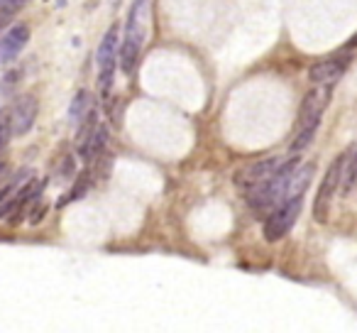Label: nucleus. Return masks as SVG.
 I'll list each match as a JSON object with an SVG mask.
<instances>
[{
    "label": "nucleus",
    "instance_id": "dca6fc26",
    "mask_svg": "<svg viewBox=\"0 0 357 333\" xmlns=\"http://www.w3.org/2000/svg\"><path fill=\"white\" fill-rule=\"evenodd\" d=\"M8 194H10V191H8V189H0V201L6 199V196H8Z\"/></svg>",
    "mask_w": 357,
    "mask_h": 333
},
{
    "label": "nucleus",
    "instance_id": "f03ea898",
    "mask_svg": "<svg viewBox=\"0 0 357 333\" xmlns=\"http://www.w3.org/2000/svg\"><path fill=\"white\" fill-rule=\"evenodd\" d=\"M147 0H135L128 13L123 45L118 47V64L123 69V74H132L135 64L139 59V52H142L144 45V30H147Z\"/></svg>",
    "mask_w": 357,
    "mask_h": 333
},
{
    "label": "nucleus",
    "instance_id": "6e6552de",
    "mask_svg": "<svg viewBox=\"0 0 357 333\" xmlns=\"http://www.w3.org/2000/svg\"><path fill=\"white\" fill-rule=\"evenodd\" d=\"M287 162V159L282 157H264V159H257V162L248 164L243 172H238V184L245 189H250V186H257L262 184V182H267L269 177H274L279 172V167Z\"/></svg>",
    "mask_w": 357,
    "mask_h": 333
},
{
    "label": "nucleus",
    "instance_id": "9d476101",
    "mask_svg": "<svg viewBox=\"0 0 357 333\" xmlns=\"http://www.w3.org/2000/svg\"><path fill=\"white\" fill-rule=\"evenodd\" d=\"M105 140H108V128H105V125H96V128L91 130L89 138H86L84 142H81L79 154L84 159L98 157V154L103 152V147H105Z\"/></svg>",
    "mask_w": 357,
    "mask_h": 333
},
{
    "label": "nucleus",
    "instance_id": "0eeeda50",
    "mask_svg": "<svg viewBox=\"0 0 357 333\" xmlns=\"http://www.w3.org/2000/svg\"><path fill=\"white\" fill-rule=\"evenodd\" d=\"M37 113H40V103H37L35 96H22V98H17L15 103H13V108L8 110V118H10V130L15 138H20V135L30 133L32 125H35L37 120Z\"/></svg>",
    "mask_w": 357,
    "mask_h": 333
},
{
    "label": "nucleus",
    "instance_id": "ddd939ff",
    "mask_svg": "<svg viewBox=\"0 0 357 333\" xmlns=\"http://www.w3.org/2000/svg\"><path fill=\"white\" fill-rule=\"evenodd\" d=\"M27 0H0V27L8 25L25 8Z\"/></svg>",
    "mask_w": 357,
    "mask_h": 333
},
{
    "label": "nucleus",
    "instance_id": "423d86ee",
    "mask_svg": "<svg viewBox=\"0 0 357 333\" xmlns=\"http://www.w3.org/2000/svg\"><path fill=\"white\" fill-rule=\"evenodd\" d=\"M352 61V54H340V57H331V59H323L318 64H313L308 69V81L313 86H333L335 81L342 79V74L347 71Z\"/></svg>",
    "mask_w": 357,
    "mask_h": 333
},
{
    "label": "nucleus",
    "instance_id": "39448f33",
    "mask_svg": "<svg viewBox=\"0 0 357 333\" xmlns=\"http://www.w3.org/2000/svg\"><path fill=\"white\" fill-rule=\"evenodd\" d=\"M337 189H340V157L328 167L326 177H323V184L318 189V199L313 204V216H316L318 223H326L328 214H331V204L337 196Z\"/></svg>",
    "mask_w": 357,
    "mask_h": 333
},
{
    "label": "nucleus",
    "instance_id": "1a4fd4ad",
    "mask_svg": "<svg viewBox=\"0 0 357 333\" xmlns=\"http://www.w3.org/2000/svg\"><path fill=\"white\" fill-rule=\"evenodd\" d=\"M27 40H30V27L15 25L0 37V64H10L22 50H25Z\"/></svg>",
    "mask_w": 357,
    "mask_h": 333
},
{
    "label": "nucleus",
    "instance_id": "9b49d317",
    "mask_svg": "<svg viewBox=\"0 0 357 333\" xmlns=\"http://www.w3.org/2000/svg\"><path fill=\"white\" fill-rule=\"evenodd\" d=\"M352 184H355V145L345 149L340 157V189L342 194H350Z\"/></svg>",
    "mask_w": 357,
    "mask_h": 333
},
{
    "label": "nucleus",
    "instance_id": "20e7f679",
    "mask_svg": "<svg viewBox=\"0 0 357 333\" xmlns=\"http://www.w3.org/2000/svg\"><path fill=\"white\" fill-rule=\"evenodd\" d=\"M118 42H120V25L115 22L103 35V42L98 47V84L103 98L113 89L115 69H118Z\"/></svg>",
    "mask_w": 357,
    "mask_h": 333
},
{
    "label": "nucleus",
    "instance_id": "7ed1b4c3",
    "mask_svg": "<svg viewBox=\"0 0 357 333\" xmlns=\"http://www.w3.org/2000/svg\"><path fill=\"white\" fill-rule=\"evenodd\" d=\"M301 209H303V194H291L279 206H274V209L269 211V219L264 221V238H267L269 243L282 240L284 235L294 228L296 219L301 216Z\"/></svg>",
    "mask_w": 357,
    "mask_h": 333
},
{
    "label": "nucleus",
    "instance_id": "f8f14e48",
    "mask_svg": "<svg viewBox=\"0 0 357 333\" xmlns=\"http://www.w3.org/2000/svg\"><path fill=\"white\" fill-rule=\"evenodd\" d=\"M89 113H91V94H89V91H79V94H76V98H74V103H71V110H69L71 123L79 125Z\"/></svg>",
    "mask_w": 357,
    "mask_h": 333
},
{
    "label": "nucleus",
    "instance_id": "4468645a",
    "mask_svg": "<svg viewBox=\"0 0 357 333\" xmlns=\"http://www.w3.org/2000/svg\"><path fill=\"white\" fill-rule=\"evenodd\" d=\"M13 138V130H10V118H8V110L6 113H0V149L6 147L8 140Z\"/></svg>",
    "mask_w": 357,
    "mask_h": 333
},
{
    "label": "nucleus",
    "instance_id": "f257e3e1",
    "mask_svg": "<svg viewBox=\"0 0 357 333\" xmlns=\"http://www.w3.org/2000/svg\"><path fill=\"white\" fill-rule=\"evenodd\" d=\"M328 101H331V86H313L303 96L301 110H298L296 135H294V142H291V154L303 152L311 145L313 135H316L318 125H321L323 110L328 108Z\"/></svg>",
    "mask_w": 357,
    "mask_h": 333
},
{
    "label": "nucleus",
    "instance_id": "2eb2a0df",
    "mask_svg": "<svg viewBox=\"0 0 357 333\" xmlns=\"http://www.w3.org/2000/svg\"><path fill=\"white\" fill-rule=\"evenodd\" d=\"M6 170H8L6 162H0V179H3V175H6Z\"/></svg>",
    "mask_w": 357,
    "mask_h": 333
}]
</instances>
